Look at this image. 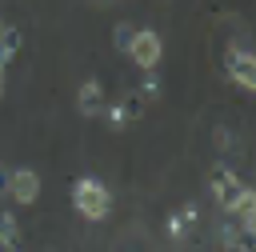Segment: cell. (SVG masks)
Segmentation results:
<instances>
[{"mask_svg":"<svg viewBox=\"0 0 256 252\" xmlns=\"http://www.w3.org/2000/svg\"><path fill=\"white\" fill-rule=\"evenodd\" d=\"M24 48V36H20V28H12V24H4V32H0V68H8L12 60H16V52Z\"/></svg>","mask_w":256,"mask_h":252,"instance_id":"ba28073f","label":"cell"},{"mask_svg":"<svg viewBox=\"0 0 256 252\" xmlns=\"http://www.w3.org/2000/svg\"><path fill=\"white\" fill-rule=\"evenodd\" d=\"M212 144H216L220 152H228V148H232V128H216V132H212Z\"/></svg>","mask_w":256,"mask_h":252,"instance_id":"2e32d148","label":"cell"},{"mask_svg":"<svg viewBox=\"0 0 256 252\" xmlns=\"http://www.w3.org/2000/svg\"><path fill=\"white\" fill-rule=\"evenodd\" d=\"M4 192L16 200V204H36L40 200V176L32 168H12L4 176Z\"/></svg>","mask_w":256,"mask_h":252,"instance_id":"277c9868","label":"cell"},{"mask_svg":"<svg viewBox=\"0 0 256 252\" xmlns=\"http://www.w3.org/2000/svg\"><path fill=\"white\" fill-rule=\"evenodd\" d=\"M0 32H4V16H0Z\"/></svg>","mask_w":256,"mask_h":252,"instance_id":"d6986e66","label":"cell"},{"mask_svg":"<svg viewBox=\"0 0 256 252\" xmlns=\"http://www.w3.org/2000/svg\"><path fill=\"white\" fill-rule=\"evenodd\" d=\"M124 56H128L136 68H144V72H160V60H164V40H160V32L136 28V36H132V44H128Z\"/></svg>","mask_w":256,"mask_h":252,"instance_id":"3957f363","label":"cell"},{"mask_svg":"<svg viewBox=\"0 0 256 252\" xmlns=\"http://www.w3.org/2000/svg\"><path fill=\"white\" fill-rule=\"evenodd\" d=\"M216 240H220L228 252H236V248H240V240H244V236H240V228H236V220H232V216H224V220L216 224Z\"/></svg>","mask_w":256,"mask_h":252,"instance_id":"8fae6325","label":"cell"},{"mask_svg":"<svg viewBox=\"0 0 256 252\" xmlns=\"http://www.w3.org/2000/svg\"><path fill=\"white\" fill-rule=\"evenodd\" d=\"M160 92H164V80H160V72H144V80H140L136 96H140V100H160Z\"/></svg>","mask_w":256,"mask_h":252,"instance_id":"4fadbf2b","label":"cell"},{"mask_svg":"<svg viewBox=\"0 0 256 252\" xmlns=\"http://www.w3.org/2000/svg\"><path fill=\"white\" fill-rule=\"evenodd\" d=\"M76 112H80V116H88V120L104 112V84H100L96 76H92V80H84V84L76 88Z\"/></svg>","mask_w":256,"mask_h":252,"instance_id":"8992f818","label":"cell"},{"mask_svg":"<svg viewBox=\"0 0 256 252\" xmlns=\"http://www.w3.org/2000/svg\"><path fill=\"white\" fill-rule=\"evenodd\" d=\"M196 224H200V208H196V204L188 200V204H180V208H176V212H172V216L164 220V232L180 240V236H184L188 228H196Z\"/></svg>","mask_w":256,"mask_h":252,"instance_id":"52a82bcc","label":"cell"},{"mask_svg":"<svg viewBox=\"0 0 256 252\" xmlns=\"http://www.w3.org/2000/svg\"><path fill=\"white\" fill-rule=\"evenodd\" d=\"M132 36H136V24H128V20H120V24H112V48L124 56L128 52V44H132Z\"/></svg>","mask_w":256,"mask_h":252,"instance_id":"7c38bea8","label":"cell"},{"mask_svg":"<svg viewBox=\"0 0 256 252\" xmlns=\"http://www.w3.org/2000/svg\"><path fill=\"white\" fill-rule=\"evenodd\" d=\"M224 76H228L236 88H244V92L256 88V52H252L244 40H236V44L224 52Z\"/></svg>","mask_w":256,"mask_h":252,"instance_id":"7a4b0ae2","label":"cell"},{"mask_svg":"<svg viewBox=\"0 0 256 252\" xmlns=\"http://www.w3.org/2000/svg\"><path fill=\"white\" fill-rule=\"evenodd\" d=\"M72 208L84 216V220H108V212H112V188L104 184V180H96V176H80L76 184H72Z\"/></svg>","mask_w":256,"mask_h":252,"instance_id":"6da1fadb","label":"cell"},{"mask_svg":"<svg viewBox=\"0 0 256 252\" xmlns=\"http://www.w3.org/2000/svg\"><path fill=\"white\" fill-rule=\"evenodd\" d=\"M104 116H108V128H112V132H124V128H128V112H124V104H120V100H116V104H108V108H104Z\"/></svg>","mask_w":256,"mask_h":252,"instance_id":"5bb4252c","label":"cell"},{"mask_svg":"<svg viewBox=\"0 0 256 252\" xmlns=\"http://www.w3.org/2000/svg\"><path fill=\"white\" fill-rule=\"evenodd\" d=\"M236 252H252V240H240V248Z\"/></svg>","mask_w":256,"mask_h":252,"instance_id":"e0dca14e","label":"cell"},{"mask_svg":"<svg viewBox=\"0 0 256 252\" xmlns=\"http://www.w3.org/2000/svg\"><path fill=\"white\" fill-rule=\"evenodd\" d=\"M120 104H124V112H128V120H140V112H144V100H140L136 92H128V96H124Z\"/></svg>","mask_w":256,"mask_h":252,"instance_id":"9a60e30c","label":"cell"},{"mask_svg":"<svg viewBox=\"0 0 256 252\" xmlns=\"http://www.w3.org/2000/svg\"><path fill=\"white\" fill-rule=\"evenodd\" d=\"M20 220L12 216V212H0V248L4 252H20Z\"/></svg>","mask_w":256,"mask_h":252,"instance_id":"9c48e42d","label":"cell"},{"mask_svg":"<svg viewBox=\"0 0 256 252\" xmlns=\"http://www.w3.org/2000/svg\"><path fill=\"white\" fill-rule=\"evenodd\" d=\"M240 184H244V180H240L228 164H216V168H212V176H208V192H212V200L220 204V212H224V204L236 196V188H240Z\"/></svg>","mask_w":256,"mask_h":252,"instance_id":"5b68a950","label":"cell"},{"mask_svg":"<svg viewBox=\"0 0 256 252\" xmlns=\"http://www.w3.org/2000/svg\"><path fill=\"white\" fill-rule=\"evenodd\" d=\"M252 208H256V192H252L248 184H240L236 196L224 204V216H240V212H252Z\"/></svg>","mask_w":256,"mask_h":252,"instance_id":"30bf717a","label":"cell"},{"mask_svg":"<svg viewBox=\"0 0 256 252\" xmlns=\"http://www.w3.org/2000/svg\"><path fill=\"white\" fill-rule=\"evenodd\" d=\"M4 88H8V80H4V68H0V100H4Z\"/></svg>","mask_w":256,"mask_h":252,"instance_id":"ac0fdd59","label":"cell"}]
</instances>
